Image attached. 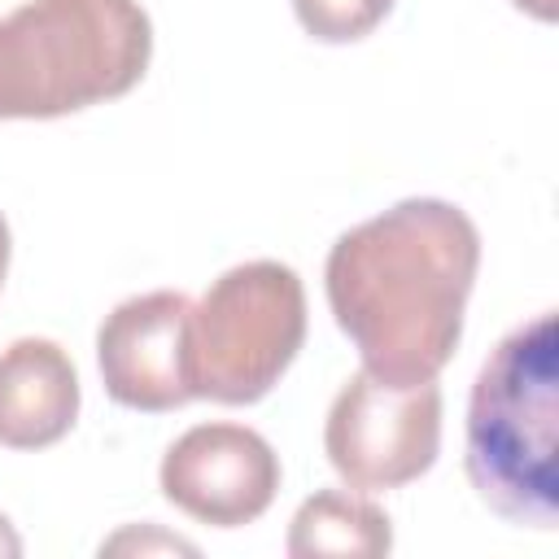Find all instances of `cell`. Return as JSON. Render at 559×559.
I'll return each mask as SVG.
<instances>
[{"instance_id":"obj_1","label":"cell","mask_w":559,"mask_h":559,"mask_svg":"<svg viewBox=\"0 0 559 559\" xmlns=\"http://www.w3.org/2000/svg\"><path fill=\"white\" fill-rule=\"evenodd\" d=\"M476 266V223L437 197H406L341 231L323 262V288L362 371L389 384L437 380L459 349Z\"/></svg>"},{"instance_id":"obj_2","label":"cell","mask_w":559,"mask_h":559,"mask_svg":"<svg viewBox=\"0 0 559 559\" xmlns=\"http://www.w3.org/2000/svg\"><path fill=\"white\" fill-rule=\"evenodd\" d=\"M467 480L507 524H559V323L555 310L507 332L467 402Z\"/></svg>"},{"instance_id":"obj_3","label":"cell","mask_w":559,"mask_h":559,"mask_svg":"<svg viewBox=\"0 0 559 559\" xmlns=\"http://www.w3.org/2000/svg\"><path fill=\"white\" fill-rule=\"evenodd\" d=\"M153 57L140 0H26L0 17V118H61L127 96Z\"/></svg>"},{"instance_id":"obj_4","label":"cell","mask_w":559,"mask_h":559,"mask_svg":"<svg viewBox=\"0 0 559 559\" xmlns=\"http://www.w3.org/2000/svg\"><path fill=\"white\" fill-rule=\"evenodd\" d=\"M306 341V288L284 262L258 258L223 271L188 319L192 397L262 402Z\"/></svg>"},{"instance_id":"obj_5","label":"cell","mask_w":559,"mask_h":559,"mask_svg":"<svg viewBox=\"0 0 559 559\" xmlns=\"http://www.w3.org/2000/svg\"><path fill=\"white\" fill-rule=\"evenodd\" d=\"M441 450V389L437 380L389 384L354 371L332 397L323 424V454L332 472L358 489L380 493L419 480Z\"/></svg>"},{"instance_id":"obj_6","label":"cell","mask_w":559,"mask_h":559,"mask_svg":"<svg viewBox=\"0 0 559 559\" xmlns=\"http://www.w3.org/2000/svg\"><path fill=\"white\" fill-rule=\"evenodd\" d=\"M280 489V459L271 441L245 424H197L170 441L162 459V493L183 515L240 528L253 524Z\"/></svg>"},{"instance_id":"obj_7","label":"cell","mask_w":559,"mask_h":559,"mask_svg":"<svg viewBox=\"0 0 559 559\" xmlns=\"http://www.w3.org/2000/svg\"><path fill=\"white\" fill-rule=\"evenodd\" d=\"M192 301L175 288L118 301L96 332V367L105 393L127 411H179L192 402L188 376Z\"/></svg>"},{"instance_id":"obj_8","label":"cell","mask_w":559,"mask_h":559,"mask_svg":"<svg viewBox=\"0 0 559 559\" xmlns=\"http://www.w3.org/2000/svg\"><path fill=\"white\" fill-rule=\"evenodd\" d=\"M79 419V371L48 336H22L0 349V445H57Z\"/></svg>"},{"instance_id":"obj_9","label":"cell","mask_w":559,"mask_h":559,"mask_svg":"<svg viewBox=\"0 0 559 559\" xmlns=\"http://www.w3.org/2000/svg\"><path fill=\"white\" fill-rule=\"evenodd\" d=\"M389 550H393V520L371 498H358L345 489L310 493L288 524L293 559H319V555L380 559Z\"/></svg>"},{"instance_id":"obj_10","label":"cell","mask_w":559,"mask_h":559,"mask_svg":"<svg viewBox=\"0 0 559 559\" xmlns=\"http://www.w3.org/2000/svg\"><path fill=\"white\" fill-rule=\"evenodd\" d=\"M393 0H293V13L306 35L319 44H354L389 17Z\"/></svg>"},{"instance_id":"obj_11","label":"cell","mask_w":559,"mask_h":559,"mask_svg":"<svg viewBox=\"0 0 559 559\" xmlns=\"http://www.w3.org/2000/svg\"><path fill=\"white\" fill-rule=\"evenodd\" d=\"M131 546H140V550H148V546H162V550H179V555H197V546H188V542H179V537H162V533H135V528H127V533H118L114 542H105L100 550H131Z\"/></svg>"},{"instance_id":"obj_12","label":"cell","mask_w":559,"mask_h":559,"mask_svg":"<svg viewBox=\"0 0 559 559\" xmlns=\"http://www.w3.org/2000/svg\"><path fill=\"white\" fill-rule=\"evenodd\" d=\"M515 9H524V13H533L537 22H555L559 17V0H511Z\"/></svg>"},{"instance_id":"obj_13","label":"cell","mask_w":559,"mask_h":559,"mask_svg":"<svg viewBox=\"0 0 559 559\" xmlns=\"http://www.w3.org/2000/svg\"><path fill=\"white\" fill-rule=\"evenodd\" d=\"M22 555V537L13 533L9 515H0V559H17Z\"/></svg>"},{"instance_id":"obj_14","label":"cell","mask_w":559,"mask_h":559,"mask_svg":"<svg viewBox=\"0 0 559 559\" xmlns=\"http://www.w3.org/2000/svg\"><path fill=\"white\" fill-rule=\"evenodd\" d=\"M4 271H9V223L0 214V288H4Z\"/></svg>"}]
</instances>
